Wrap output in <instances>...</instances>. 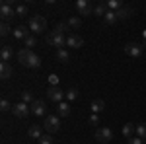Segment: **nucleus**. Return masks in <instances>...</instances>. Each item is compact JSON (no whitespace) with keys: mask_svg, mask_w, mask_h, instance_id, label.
Segmentation results:
<instances>
[{"mask_svg":"<svg viewBox=\"0 0 146 144\" xmlns=\"http://www.w3.org/2000/svg\"><path fill=\"white\" fill-rule=\"evenodd\" d=\"M43 129H45L47 133H58V129H60L58 115H47L45 121H43Z\"/></svg>","mask_w":146,"mask_h":144,"instance_id":"nucleus-4","label":"nucleus"},{"mask_svg":"<svg viewBox=\"0 0 146 144\" xmlns=\"http://www.w3.org/2000/svg\"><path fill=\"white\" fill-rule=\"evenodd\" d=\"M33 55V51H31V49H25V47H23L22 51H18V60H20V62H22L23 66H27V60H29V56Z\"/></svg>","mask_w":146,"mask_h":144,"instance_id":"nucleus-13","label":"nucleus"},{"mask_svg":"<svg viewBox=\"0 0 146 144\" xmlns=\"http://www.w3.org/2000/svg\"><path fill=\"white\" fill-rule=\"evenodd\" d=\"M90 125H94V127L100 125V117H98L96 113H92V115H90Z\"/></svg>","mask_w":146,"mask_h":144,"instance_id":"nucleus-37","label":"nucleus"},{"mask_svg":"<svg viewBox=\"0 0 146 144\" xmlns=\"http://www.w3.org/2000/svg\"><path fill=\"white\" fill-rule=\"evenodd\" d=\"M142 51H144V47H142L140 43H135V41L125 45V53H127L129 56H140V55H142Z\"/></svg>","mask_w":146,"mask_h":144,"instance_id":"nucleus-10","label":"nucleus"},{"mask_svg":"<svg viewBox=\"0 0 146 144\" xmlns=\"http://www.w3.org/2000/svg\"><path fill=\"white\" fill-rule=\"evenodd\" d=\"M55 31H58V33H62V35H66L68 31H70V25H68L66 22H56ZM68 35H70V33H68Z\"/></svg>","mask_w":146,"mask_h":144,"instance_id":"nucleus-24","label":"nucleus"},{"mask_svg":"<svg viewBox=\"0 0 146 144\" xmlns=\"http://www.w3.org/2000/svg\"><path fill=\"white\" fill-rule=\"evenodd\" d=\"M142 35H144V39H146V29H144V33H142Z\"/></svg>","mask_w":146,"mask_h":144,"instance_id":"nucleus-39","label":"nucleus"},{"mask_svg":"<svg viewBox=\"0 0 146 144\" xmlns=\"http://www.w3.org/2000/svg\"><path fill=\"white\" fill-rule=\"evenodd\" d=\"M29 31L35 35H41L43 31H47V20L43 18V16H31L29 18Z\"/></svg>","mask_w":146,"mask_h":144,"instance_id":"nucleus-2","label":"nucleus"},{"mask_svg":"<svg viewBox=\"0 0 146 144\" xmlns=\"http://www.w3.org/2000/svg\"><path fill=\"white\" fill-rule=\"evenodd\" d=\"M41 66V56L33 53V55L29 56V60H27V68H39Z\"/></svg>","mask_w":146,"mask_h":144,"instance_id":"nucleus-23","label":"nucleus"},{"mask_svg":"<svg viewBox=\"0 0 146 144\" xmlns=\"http://www.w3.org/2000/svg\"><path fill=\"white\" fill-rule=\"evenodd\" d=\"M144 47H146V39H144Z\"/></svg>","mask_w":146,"mask_h":144,"instance_id":"nucleus-40","label":"nucleus"},{"mask_svg":"<svg viewBox=\"0 0 146 144\" xmlns=\"http://www.w3.org/2000/svg\"><path fill=\"white\" fill-rule=\"evenodd\" d=\"M129 144H144V140L138 136H133V138H129Z\"/></svg>","mask_w":146,"mask_h":144,"instance_id":"nucleus-38","label":"nucleus"},{"mask_svg":"<svg viewBox=\"0 0 146 144\" xmlns=\"http://www.w3.org/2000/svg\"><path fill=\"white\" fill-rule=\"evenodd\" d=\"M45 43L53 45V47H58V49H64L66 47V35L58 33V31H49L45 35Z\"/></svg>","mask_w":146,"mask_h":144,"instance_id":"nucleus-3","label":"nucleus"},{"mask_svg":"<svg viewBox=\"0 0 146 144\" xmlns=\"http://www.w3.org/2000/svg\"><path fill=\"white\" fill-rule=\"evenodd\" d=\"M66 23L70 25V29H78L80 25H82V20H80V18H74V16H72V18H68V20H66Z\"/></svg>","mask_w":146,"mask_h":144,"instance_id":"nucleus-28","label":"nucleus"},{"mask_svg":"<svg viewBox=\"0 0 146 144\" xmlns=\"http://www.w3.org/2000/svg\"><path fill=\"white\" fill-rule=\"evenodd\" d=\"M0 109H2V111H10V109H12L10 101L6 100V98H2V101H0Z\"/></svg>","mask_w":146,"mask_h":144,"instance_id":"nucleus-34","label":"nucleus"},{"mask_svg":"<svg viewBox=\"0 0 146 144\" xmlns=\"http://www.w3.org/2000/svg\"><path fill=\"white\" fill-rule=\"evenodd\" d=\"M39 144H55V140H53L51 134H43V136L39 138Z\"/></svg>","mask_w":146,"mask_h":144,"instance_id":"nucleus-33","label":"nucleus"},{"mask_svg":"<svg viewBox=\"0 0 146 144\" xmlns=\"http://www.w3.org/2000/svg\"><path fill=\"white\" fill-rule=\"evenodd\" d=\"M56 60L58 62H68L70 60V53H68L66 49H56Z\"/></svg>","mask_w":146,"mask_h":144,"instance_id":"nucleus-22","label":"nucleus"},{"mask_svg":"<svg viewBox=\"0 0 146 144\" xmlns=\"http://www.w3.org/2000/svg\"><path fill=\"white\" fill-rule=\"evenodd\" d=\"M10 31H12V27L8 25V23L2 22V25H0V35H2V37H6V35H10ZM12 33H14V31H12Z\"/></svg>","mask_w":146,"mask_h":144,"instance_id":"nucleus-31","label":"nucleus"},{"mask_svg":"<svg viewBox=\"0 0 146 144\" xmlns=\"http://www.w3.org/2000/svg\"><path fill=\"white\" fill-rule=\"evenodd\" d=\"M35 43H37V41H35V37H33V35H29V37L25 39V49H33Z\"/></svg>","mask_w":146,"mask_h":144,"instance_id":"nucleus-35","label":"nucleus"},{"mask_svg":"<svg viewBox=\"0 0 146 144\" xmlns=\"http://www.w3.org/2000/svg\"><path fill=\"white\" fill-rule=\"evenodd\" d=\"M74 6H76L80 16H92L94 14V6H92V2H88V0H76Z\"/></svg>","mask_w":146,"mask_h":144,"instance_id":"nucleus-8","label":"nucleus"},{"mask_svg":"<svg viewBox=\"0 0 146 144\" xmlns=\"http://www.w3.org/2000/svg\"><path fill=\"white\" fill-rule=\"evenodd\" d=\"M107 12H109V8H107V2L105 0H101V2H98L94 6V16H105Z\"/></svg>","mask_w":146,"mask_h":144,"instance_id":"nucleus-15","label":"nucleus"},{"mask_svg":"<svg viewBox=\"0 0 146 144\" xmlns=\"http://www.w3.org/2000/svg\"><path fill=\"white\" fill-rule=\"evenodd\" d=\"M90 109H92V113H103L105 111V101L103 100H94L92 101V105H90Z\"/></svg>","mask_w":146,"mask_h":144,"instance_id":"nucleus-17","label":"nucleus"},{"mask_svg":"<svg viewBox=\"0 0 146 144\" xmlns=\"http://www.w3.org/2000/svg\"><path fill=\"white\" fill-rule=\"evenodd\" d=\"M115 14H117V20H129V18L135 14V10H133L131 6H123L121 10H117Z\"/></svg>","mask_w":146,"mask_h":144,"instance_id":"nucleus-14","label":"nucleus"},{"mask_svg":"<svg viewBox=\"0 0 146 144\" xmlns=\"http://www.w3.org/2000/svg\"><path fill=\"white\" fill-rule=\"evenodd\" d=\"M12 56H14V49H12L10 45H4L2 51H0V58H2V62H8Z\"/></svg>","mask_w":146,"mask_h":144,"instance_id":"nucleus-16","label":"nucleus"},{"mask_svg":"<svg viewBox=\"0 0 146 144\" xmlns=\"http://www.w3.org/2000/svg\"><path fill=\"white\" fill-rule=\"evenodd\" d=\"M22 101H23V103H29V105H31V103L35 101L33 94H31V92H23V94H22Z\"/></svg>","mask_w":146,"mask_h":144,"instance_id":"nucleus-30","label":"nucleus"},{"mask_svg":"<svg viewBox=\"0 0 146 144\" xmlns=\"http://www.w3.org/2000/svg\"><path fill=\"white\" fill-rule=\"evenodd\" d=\"M94 138H96L100 144H107L113 138V131L109 129V127H100V129L96 131V134H94Z\"/></svg>","mask_w":146,"mask_h":144,"instance_id":"nucleus-5","label":"nucleus"},{"mask_svg":"<svg viewBox=\"0 0 146 144\" xmlns=\"http://www.w3.org/2000/svg\"><path fill=\"white\" fill-rule=\"evenodd\" d=\"M29 107H31V113H33L35 117H43V115H47V105H45L43 100H35Z\"/></svg>","mask_w":146,"mask_h":144,"instance_id":"nucleus-9","label":"nucleus"},{"mask_svg":"<svg viewBox=\"0 0 146 144\" xmlns=\"http://www.w3.org/2000/svg\"><path fill=\"white\" fill-rule=\"evenodd\" d=\"M103 22L107 23V25H113V23L115 22H119V20H117V14H115V12H107V14H105V16H103Z\"/></svg>","mask_w":146,"mask_h":144,"instance_id":"nucleus-25","label":"nucleus"},{"mask_svg":"<svg viewBox=\"0 0 146 144\" xmlns=\"http://www.w3.org/2000/svg\"><path fill=\"white\" fill-rule=\"evenodd\" d=\"M0 76H2V80H8V78L14 76V66L10 62H2L0 64Z\"/></svg>","mask_w":146,"mask_h":144,"instance_id":"nucleus-12","label":"nucleus"},{"mask_svg":"<svg viewBox=\"0 0 146 144\" xmlns=\"http://www.w3.org/2000/svg\"><path fill=\"white\" fill-rule=\"evenodd\" d=\"M27 136H29V138H35V140H39V138L43 136L41 127H39V125H31V127H29V131H27Z\"/></svg>","mask_w":146,"mask_h":144,"instance_id":"nucleus-19","label":"nucleus"},{"mask_svg":"<svg viewBox=\"0 0 146 144\" xmlns=\"http://www.w3.org/2000/svg\"><path fill=\"white\" fill-rule=\"evenodd\" d=\"M136 136H138V138H142V140L146 142V123L136 125Z\"/></svg>","mask_w":146,"mask_h":144,"instance_id":"nucleus-26","label":"nucleus"},{"mask_svg":"<svg viewBox=\"0 0 146 144\" xmlns=\"http://www.w3.org/2000/svg\"><path fill=\"white\" fill-rule=\"evenodd\" d=\"M136 133V125L135 123H127L123 127V136L125 138H133V134Z\"/></svg>","mask_w":146,"mask_h":144,"instance_id":"nucleus-20","label":"nucleus"},{"mask_svg":"<svg viewBox=\"0 0 146 144\" xmlns=\"http://www.w3.org/2000/svg\"><path fill=\"white\" fill-rule=\"evenodd\" d=\"M16 16H18V18L27 16V6H25V4H16Z\"/></svg>","mask_w":146,"mask_h":144,"instance_id":"nucleus-29","label":"nucleus"},{"mask_svg":"<svg viewBox=\"0 0 146 144\" xmlns=\"http://www.w3.org/2000/svg\"><path fill=\"white\" fill-rule=\"evenodd\" d=\"M29 111H31V107H29L27 103H23V101L14 103V105H12V113H14L18 119H25V117L29 115Z\"/></svg>","mask_w":146,"mask_h":144,"instance_id":"nucleus-7","label":"nucleus"},{"mask_svg":"<svg viewBox=\"0 0 146 144\" xmlns=\"http://www.w3.org/2000/svg\"><path fill=\"white\" fill-rule=\"evenodd\" d=\"M64 96H66V94L58 88V86H49V88H47V98L51 101H55L56 105L62 103V98H64Z\"/></svg>","mask_w":146,"mask_h":144,"instance_id":"nucleus-6","label":"nucleus"},{"mask_svg":"<svg viewBox=\"0 0 146 144\" xmlns=\"http://www.w3.org/2000/svg\"><path fill=\"white\" fill-rule=\"evenodd\" d=\"M107 8L111 12H117L123 8V2H119V0H107Z\"/></svg>","mask_w":146,"mask_h":144,"instance_id":"nucleus-27","label":"nucleus"},{"mask_svg":"<svg viewBox=\"0 0 146 144\" xmlns=\"http://www.w3.org/2000/svg\"><path fill=\"white\" fill-rule=\"evenodd\" d=\"M49 84L51 86H58V76L56 74H49Z\"/></svg>","mask_w":146,"mask_h":144,"instance_id":"nucleus-36","label":"nucleus"},{"mask_svg":"<svg viewBox=\"0 0 146 144\" xmlns=\"http://www.w3.org/2000/svg\"><path fill=\"white\" fill-rule=\"evenodd\" d=\"M82 45H84V39H82L80 35H76V33L66 35V47H72V49H80Z\"/></svg>","mask_w":146,"mask_h":144,"instance_id":"nucleus-11","label":"nucleus"},{"mask_svg":"<svg viewBox=\"0 0 146 144\" xmlns=\"http://www.w3.org/2000/svg\"><path fill=\"white\" fill-rule=\"evenodd\" d=\"M76 98H78V90H76V88H70V90L66 92V100H68V101H74Z\"/></svg>","mask_w":146,"mask_h":144,"instance_id":"nucleus-32","label":"nucleus"},{"mask_svg":"<svg viewBox=\"0 0 146 144\" xmlns=\"http://www.w3.org/2000/svg\"><path fill=\"white\" fill-rule=\"evenodd\" d=\"M14 37H16V39H23V41H25V39L29 37L27 27H25V25H18V27L14 29Z\"/></svg>","mask_w":146,"mask_h":144,"instance_id":"nucleus-18","label":"nucleus"},{"mask_svg":"<svg viewBox=\"0 0 146 144\" xmlns=\"http://www.w3.org/2000/svg\"><path fill=\"white\" fill-rule=\"evenodd\" d=\"M58 117H68L70 115V103L68 101H62V103H58Z\"/></svg>","mask_w":146,"mask_h":144,"instance_id":"nucleus-21","label":"nucleus"},{"mask_svg":"<svg viewBox=\"0 0 146 144\" xmlns=\"http://www.w3.org/2000/svg\"><path fill=\"white\" fill-rule=\"evenodd\" d=\"M0 16H2V22L4 23H8L10 20L18 18L16 16V2L14 0H4L0 4Z\"/></svg>","mask_w":146,"mask_h":144,"instance_id":"nucleus-1","label":"nucleus"}]
</instances>
